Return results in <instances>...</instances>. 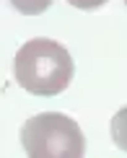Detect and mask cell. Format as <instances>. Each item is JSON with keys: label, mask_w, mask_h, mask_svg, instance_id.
Instances as JSON below:
<instances>
[{"label": "cell", "mask_w": 127, "mask_h": 158, "mask_svg": "<svg viewBox=\"0 0 127 158\" xmlns=\"http://www.w3.org/2000/svg\"><path fill=\"white\" fill-rule=\"evenodd\" d=\"M73 57L55 39H29L13 60V75L34 96H57L73 81Z\"/></svg>", "instance_id": "6da1fadb"}, {"label": "cell", "mask_w": 127, "mask_h": 158, "mask_svg": "<svg viewBox=\"0 0 127 158\" xmlns=\"http://www.w3.org/2000/svg\"><path fill=\"white\" fill-rule=\"evenodd\" d=\"M21 145L29 158H81L86 137L75 119L60 111H44L23 122Z\"/></svg>", "instance_id": "7a4b0ae2"}, {"label": "cell", "mask_w": 127, "mask_h": 158, "mask_svg": "<svg viewBox=\"0 0 127 158\" xmlns=\"http://www.w3.org/2000/svg\"><path fill=\"white\" fill-rule=\"evenodd\" d=\"M109 130H112V140H114V145L127 153V106H122L114 117H112Z\"/></svg>", "instance_id": "3957f363"}, {"label": "cell", "mask_w": 127, "mask_h": 158, "mask_svg": "<svg viewBox=\"0 0 127 158\" xmlns=\"http://www.w3.org/2000/svg\"><path fill=\"white\" fill-rule=\"evenodd\" d=\"M11 5L23 16H39L52 5V0H11Z\"/></svg>", "instance_id": "277c9868"}, {"label": "cell", "mask_w": 127, "mask_h": 158, "mask_svg": "<svg viewBox=\"0 0 127 158\" xmlns=\"http://www.w3.org/2000/svg\"><path fill=\"white\" fill-rule=\"evenodd\" d=\"M68 3L75 5V8H81V10H96L101 5H106V0H68Z\"/></svg>", "instance_id": "5b68a950"}, {"label": "cell", "mask_w": 127, "mask_h": 158, "mask_svg": "<svg viewBox=\"0 0 127 158\" xmlns=\"http://www.w3.org/2000/svg\"><path fill=\"white\" fill-rule=\"evenodd\" d=\"M125 5H127V0H125Z\"/></svg>", "instance_id": "8992f818"}]
</instances>
